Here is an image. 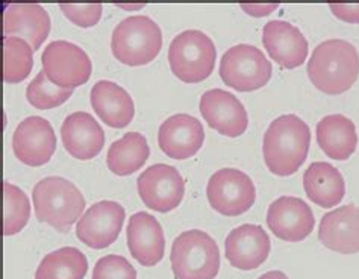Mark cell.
I'll list each match as a JSON object with an SVG mask.
<instances>
[{
  "label": "cell",
  "mask_w": 359,
  "mask_h": 279,
  "mask_svg": "<svg viewBox=\"0 0 359 279\" xmlns=\"http://www.w3.org/2000/svg\"><path fill=\"white\" fill-rule=\"evenodd\" d=\"M309 144V126L300 117L287 114L273 120L262 142L267 169L278 176L294 175L306 160Z\"/></svg>",
  "instance_id": "obj_1"
},
{
  "label": "cell",
  "mask_w": 359,
  "mask_h": 279,
  "mask_svg": "<svg viewBox=\"0 0 359 279\" xmlns=\"http://www.w3.org/2000/svg\"><path fill=\"white\" fill-rule=\"evenodd\" d=\"M306 73L313 86L325 95H343L358 81L359 53L346 40H326L311 55Z\"/></svg>",
  "instance_id": "obj_2"
},
{
  "label": "cell",
  "mask_w": 359,
  "mask_h": 279,
  "mask_svg": "<svg viewBox=\"0 0 359 279\" xmlns=\"http://www.w3.org/2000/svg\"><path fill=\"white\" fill-rule=\"evenodd\" d=\"M35 216L58 231H69L79 222L85 210V199L73 182L49 176L35 185L34 193Z\"/></svg>",
  "instance_id": "obj_3"
},
{
  "label": "cell",
  "mask_w": 359,
  "mask_h": 279,
  "mask_svg": "<svg viewBox=\"0 0 359 279\" xmlns=\"http://www.w3.org/2000/svg\"><path fill=\"white\" fill-rule=\"evenodd\" d=\"M161 48L163 32L147 15L128 17L112 31L111 52L125 66H147L158 57Z\"/></svg>",
  "instance_id": "obj_4"
},
{
  "label": "cell",
  "mask_w": 359,
  "mask_h": 279,
  "mask_svg": "<svg viewBox=\"0 0 359 279\" xmlns=\"http://www.w3.org/2000/svg\"><path fill=\"white\" fill-rule=\"evenodd\" d=\"M170 263L176 279H214L220 271V249L206 232L185 231L173 241Z\"/></svg>",
  "instance_id": "obj_5"
},
{
  "label": "cell",
  "mask_w": 359,
  "mask_h": 279,
  "mask_svg": "<svg viewBox=\"0 0 359 279\" xmlns=\"http://www.w3.org/2000/svg\"><path fill=\"white\" fill-rule=\"evenodd\" d=\"M215 60V44L202 31H184L170 43V69L177 79L185 83H199L210 78Z\"/></svg>",
  "instance_id": "obj_6"
},
{
  "label": "cell",
  "mask_w": 359,
  "mask_h": 279,
  "mask_svg": "<svg viewBox=\"0 0 359 279\" xmlns=\"http://www.w3.org/2000/svg\"><path fill=\"white\" fill-rule=\"evenodd\" d=\"M271 62L258 48L238 44L224 52L220 61V78L226 86L249 93L267 86L271 78Z\"/></svg>",
  "instance_id": "obj_7"
},
{
  "label": "cell",
  "mask_w": 359,
  "mask_h": 279,
  "mask_svg": "<svg viewBox=\"0 0 359 279\" xmlns=\"http://www.w3.org/2000/svg\"><path fill=\"white\" fill-rule=\"evenodd\" d=\"M210 205L223 216L235 217L248 212L257 199L253 181L238 169H222L208 181Z\"/></svg>",
  "instance_id": "obj_8"
},
{
  "label": "cell",
  "mask_w": 359,
  "mask_h": 279,
  "mask_svg": "<svg viewBox=\"0 0 359 279\" xmlns=\"http://www.w3.org/2000/svg\"><path fill=\"white\" fill-rule=\"evenodd\" d=\"M43 72L61 88L74 90L91 76L93 64L79 46L58 40L46 46L41 55Z\"/></svg>",
  "instance_id": "obj_9"
},
{
  "label": "cell",
  "mask_w": 359,
  "mask_h": 279,
  "mask_svg": "<svg viewBox=\"0 0 359 279\" xmlns=\"http://www.w3.org/2000/svg\"><path fill=\"white\" fill-rule=\"evenodd\" d=\"M137 189L147 208L168 212L182 202L185 181L173 165L154 164L138 176Z\"/></svg>",
  "instance_id": "obj_10"
},
{
  "label": "cell",
  "mask_w": 359,
  "mask_h": 279,
  "mask_svg": "<svg viewBox=\"0 0 359 279\" xmlns=\"http://www.w3.org/2000/svg\"><path fill=\"white\" fill-rule=\"evenodd\" d=\"M126 211L114 200H102L85 211L76 225V237L91 249H105L118 238Z\"/></svg>",
  "instance_id": "obj_11"
},
{
  "label": "cell",
  "mask_w": 359,
  "mask_h": 279,
  "mask_svg": "<svg viewBox=\"0 0 359 279\" xmlns=\"http://www.w3.org/2000/svg\"><path fill=\"white\" fill-rule=\"evenodd\" d=\"M201 114L211 129L226 137H240L249 126L248 111L232 93L220 88L203 93L199 104Z\"/></svg>",
  "instance_id": "obj_12"
},
{
  "label": "cell",
  "mask_w": 359,
  "mask_h": 279,
  "mask_svg": "<svg viewBox=\"0 0 359 279\" xmlns=\"http://www.w3.org/2000/svg\"><path fill=\"white\" fill-rule=\"evenodd\" d=\"M13 151L18 161L40 167L50 161L56 151V135L52 125L43 117H27L13 134Z\"/></svg>",
  "instance_id": "obj_13"
},
{
  "label": "cell",
  "mask_w": 359,
  "mask_h": 279,
  "mask_svg": "<svg viewBox=\"0 0 359 279\" xmlns=\"http://www.w3.org/2000/svg\"><path fill=\"white\" fill-rule=\"evenodd\" d=\"M267 225L278 238L299 243L314 231V212L305 200L294 196H282L267 211Z\"/></svg>",
  "instance_id": "obj_14"
},
{
  "label": "cell",
  "mask_w": 359,
  "mask_h": 279,
  "mask_svg": "<svg viewBox=\"0 0 359 279\" xmlns=\"http://www.w3.org/2000/svg\"><path fill=\"white\" fill-rule=\"evenodd\" d=\"M203 142V126L193 116L175 114L159 126V149L173 160H188L194 156L202 149Z\"/></svg>",
  "instance_id": "obj_15"
},
{
  "label": "cell",
  "mask_w": 359,
  "mask_h": 279,
  "mask_svg": "<svg viewBox=\"0 0 359 279\" xmlns=\"http://www.w3.org/2000/svg\"><path fill=\"white\" fill-rule=\"evenodd\" d=\"M270 237L259 225H241L229 232L224 254L231 266L240 271H255L270 255Z\"/></svg>",
  "instance_id": "obj_16"
},
{
  "label": "cell",
  "mask_w": 359,
  "mask_h": 279,
  "mask_svg": "<svg viewBox=\"0 0 359 279\" xmlns=\"http://www.w3.org/2000/svg\"><path fill=\"white\" fill-rule=\"evenodd\" d=\"M262 44L270 58L288 70L300 67L308 57L305 35L299 27L283 20H273L264 26Z\"/></svg>",
  "instance_id": "obj_17"
},
{
  "label": "cell",
  "mask_w": 359,
  "mask_h": 279,
  "mask_svg": "<svg viewBox=\"0 0 359 279\" xmlns=\"http://www.w3.org/2000/svg\"><path fill=\"white\" fill-rule=\"evenodd\" d=\"M126 240L130 255L144 267H154L165 254V237L161 223L149 212H135L129 219Z\"/></svg>",
  "instance_id": "obj_18"
},
{
  "label": "cell",
  "mask_w": 359,
  "mask_h": 279,
  "mask_svg": "<svg viewBox=\"0 0 359 279\" xmlns=\"http://www.w3.org/2000/svg\"><path fill=\"white\" fill-rule=\"evenodd\" d=\"M61 140L69 155L81 161H88L102 152L105 132L91 114L78 111L62 122Z\"/></svg>",
  "instance_id": "obj_19"
},
{
  "label": "cell",
  "mask_w": 359,
  "mask_h": 279,
  "mask_svg": "<svg viewBox=\"0 0 359 279\" xmlns=\"http://www.w3.org/2000/svg\"><path fill=\"white\" fill-rule=\"evenodd\" d=\"M321 245L334 252L352 255L359 252V208L346 205L325 214L318 226Z\"/></svg>",
  "instance_id": "obj_20"
},
{
  "label": "cell",
  "mask_w": 359,
  "mask_h": 279,
  "mask_svg": "<svg viewBox=\"0 0 359 279\" xmlns=\"http://www.w3.org/2000/svg\"><path fill=\"white\" fill-rule=\"evenodd\" d=\"M4 32L27 41L36 52L50 34V17L39 4H11L4 14Z\"/></svg>",
  "instance_id": "obj_21"
},
{
  "label": "cell",
  "mask_w": 359,
  "mask_h": 279,
  "mask_svg": "<svg viewBox=\"0 0 359 279\" xmlns=\"http://www.w3.org/2000/svg\"><path fill=\"white\" fill-rule=\"evenodd\" d=\"M91 107L105 125L121 129L126 128L135 114L134 100L129 93L111 81H99L93 86L90 95Z\"/></svg>",
  "instance_id": "obj_22"
},
{
  "label": "cell",
  "mask_w": 359,
  "mask_h": 279,
  "mask_svg": "<svg viewBox=\"0 0 359 279\" xmlns=\"http://www.w3.org/2000/svg\"><path fill=\"white\" fill-rule=\"evenodd\" d=\"M316 134L320 149L332 160L346 161L356 151V126L343 114H330L321 118Z\"/></svg>",
  "instance_id": "obj_23"
},
{
  "label": "cell",
  "mask_w": 359,
  "mask_h": 279,
  "mask_svg": "<svg viewBox=\"0 0 359 279\" xmlns=\"http://www.w3.org/2000/svg\"><path fill=\"white\" fill-rule=\"evenodd\" d=\"M306 196L321 208L337 207L344 199L346 182L343 175L329 163H313L304 175Z\"/></svg>",
  "instance_id": "obj_24"
},
{
  "label": "cell",
  "mask_w": 359,
  "mask_h": 279,
  "mask_svg": "<svg viewBox=\"0 0 359 279\" xmlns=\"http://www.w3.org/2000/svg\"><path fill=\"white\" fill-rule=\"evenodd\" d=\"M150 149L140 132H128L112 143L107 154L108 169L117 176H128L140 170L147 161Z\"/></svg>",
  "instance_id": "obj_25"
},
{
  "label": "cell",
  "mask_w": 359,
  "mask_h": 279,
  "mask_svg": "<svg viewBox=\"0 0 359 279\" xmlns=\"http://www.w3.org/2000/svg\"><path fill=\"white\" fill-rule=\"evenodd\" d=\"M87 271V257L79 249L61 247L41 259L35 279H83Z\"/></svg>",
  "instance_id": "obj_26"
},
{
  "label": "cell",
  "mask_w": 359,
  "mask_h": 279,
  "mask_svg": "<svg viewBox=\"0 0 359 279\" xmlns=\"http://www.w3.org/2000/svg\"><path fill=\"white\" fill-rule=\"evenodd\" d=\"M34 67V49L29 43L5 36L4 41V81L6 83L23 82L29 76Z\"/></svg>",
  "instance_id": "obj_27"
},
{
  "label": "cell",
  "mask_w": 359,
  "mask_h": 279,
  "mask_svg": "<svg viewBox=\"0 0 359 279\" xmlns=\"http://www.w3.org/2000/svg\"><path fill=\"white\" fill-rule=\"evenodd\" d=\"M4 236H15L29 222L31 203L26 193L11 182H4Z\"/></svg>",
  "instance_id": "obj_28"
},
{
  "label": "cell",
  "mask_w": 359,
  "mask_h": 279,
  "mask_svg": "<svg viewBox=\"0 0 359 279\" xmlns=\"http://www.w3.org/2000/svg\"><path fill=\"white\" fill-rule=\"evenodd\" d=\"M74 90L61 88L50 82L41 70L26 88V99L36 109H52L67 102Z\"/></svg>",
  "instance_id": "obj_29"
},
{
  "label": "cell",
  "mask_w": 359,
  "mask_h": 279,
  "mask_svg": "<svg viewBox=\"0 0 359 279\" xmlns=\"http://www.w3.org/2000/svg\"><path fill=\"white\" fill-rule=\"evenodd\" d=\"M91 279H137V271L125 257L107 255L94 266Z\"/></svg>",
  "instance_id": "obj_30"
},
{
  "label": "cell",
  "mask_w": 359,
  "mask_h": 279,
  "mask_svg": "<svg viewBox=\"0 0 359 279\" xmlns=\"http://www.w3.org/2000/svg\"><path fill=\"white\" fill-rule=\"evenodd\" d=\"M60 9L72 23L79 27H91L99 23L103 6L100 4H61Z\"/></svg>",
  "instance_id": "obj_31"
},
{
  "label": "cell",
  "mask_w": 359,
  "mask_h": 279,
  "mask_svg": "<svg viewBox=\"0 0 359 279\" xmlns=\"http://www.w3.org/2000/svg\"><path fill=\"white\" fill-rule=\"evenodd\" d=\"M330 11L335 17H338L339 20L347 22V23H359V5H341V4H332L329 5Z\"/></svg>",
  "instance_id": "obj_32"
},
{
  "label": "cell",
  "mask_w": 359,
  "mask_h": 279,
  "mask_svg": "<svg viewBox=\"0 0 359 279\" xmlns=\"http://www.w3.org/2000/svg\"><path fill=\"white\" fill-rule=\"evenodd\" d=\"M258 279H288V276L283 273V272H280V271H271V272L264 273Z\"/></svg>",
  "instance_id": "obj_33"
}]
</instances>
